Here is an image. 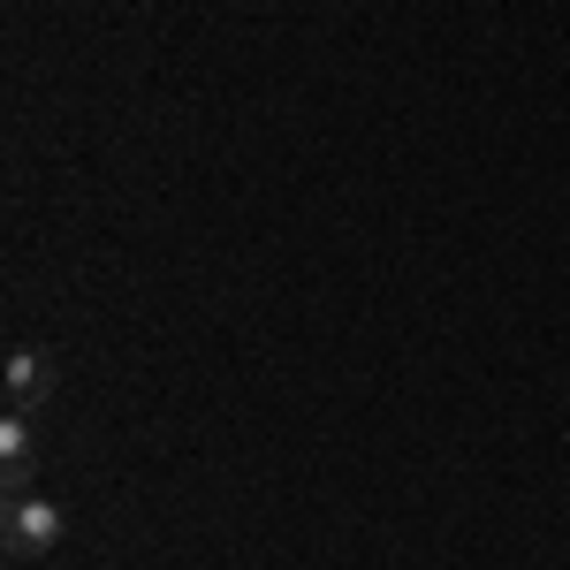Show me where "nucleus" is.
<instances>
[{
	"instance_id": "1",
	"label": "nucleus",
	"mask_w": 570,
	"mask_h": 570,
	"mask_svg": "<svg viewBox=\"0 0 570 570\" xmlns=\"http://www.w3.org/2000/svg\"><path fill=\"white\" fill-rule=\"evenodd\" d=\"M53 540H61V510L39 494H16L8 502V556H46Z\"/></svg>"
},
{
	"instance_id": "2",
	"label": "nucleus",
	"mask_w": 570,
	"mask_h": 570,
	"mask_svg": "<svg viewBox=\"0 0 570 570\" xmlns=\"http://www.w3.org/2000/svg\"><path fill=\"white\" fill-rule=\"evenodd\" d=\"M53 389V357L46 351H8V411H31Z\"/></svg>"
},
{
	"instance_id": "3",
	"label": "nucleus",
	"mask_w": 570,
	"mask_h": 570,
	"mask_svg": "<svg viewBox=\"0 0 570 570\" xmlns=\"http://www.w3.org/2000/svg\"><path fill=\"white\" fill-rule=\"evenodd\" d=\"M23 456H31V419L8 411V419H0V464H8V487H23Z\"/></svg>"
}]
</instances>
